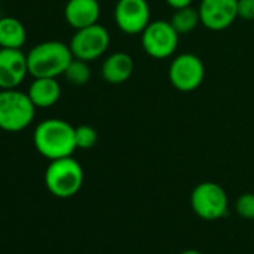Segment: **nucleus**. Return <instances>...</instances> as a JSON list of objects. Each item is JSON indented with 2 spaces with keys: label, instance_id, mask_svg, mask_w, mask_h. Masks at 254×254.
Instances as JSON below:
<instances>
[{
  "label": "nucleus",
  "instance_id": "f257e3e1",
  "mask_svg": "<svg viewBox=\"0 0 254 254\" xmlns=\"http://www.w3.org/2000/svg\"><path fill=\"white\" fill-rule=\"evenodd\" d=\"M36 151L51 160L69 157L75 153V127L62 118H47L41 121L33 132Z\"/></svg>",
  "mask_w": 254,
  "mask_h": 254
},
{
  "label": "nucleus",
  "instance_id": "f03ea898",
  "mask_svg": "<svg viewBox=\"0 0 254 254\" xmlns=\"http://www.w3.org/2000/svg\"><path fill=\"white\" fill-rule=\"evenodd\" d=\"M73 60L70 47L60 41H47L33 47L27 54L29 73L33 78H59Z\"/></svg>",
  "mask_w": 254,
  "mask_h": 254
},
{
  "label": "nucleus",
  "instance_id": "7ed1b4c3",
  "mask_svg": "<svg viewBox=\"0 0 254 254\" xmlns=\"http://www.w3.org/2000/svg\"><path fill=\"white\" fill-rule=\"evenodd\" d=\"M36 109L27 93L18 88L0 90V130L17 133L27 129L35 120Z\"/></svg>",
  "mask_w": 254,
  "mask_h": 254
},
{
  "label": "nucleus",
  "instance_id": "20e7f679",
  "mask_svg": "<svg viewBox=\"0 0 254 254\" xmlns=\"http://www.w3.org/2000/svg\"><path fill=\"white\" fill-rule=\"evenodd\" d=\"M45 186L48 191L60 199L75 196L84 184V171L78 160L72 156L51 160L45 175Z\"/></svg>",
  "mask_w": 254,
  "mask_h": 254
},
{
  "label": "nucleus",
  "instance_id": "39448f33",
  "mask_svg": "<svg viewBox=\"0 0 254 254\" xmlns=\"http://www.w3.org/2000/svg\"><path fill=\"white\" fill-rule=\"evenodd\" d=\"M190 205L193 212L206 221L220 220L229 211V199L224 189L212 181H203L193 189Z\"/></svg>",
  "mask_w": 254,
  "mask_h": 254
},
{
  "label": "nucleus",
  "instance_id": "423d86ee",
  "mask_svg": "<svg viewBox=\"0 0 254 254\" xmlns=\"http://www.w3.org/2000/svg\"><path fill=\"white\" fill-rule=\"evenodd\" d=\"M180 42V33L174 29L171 21H151L141 33V45L144 51L153 59H169L175 54Z\"/></svg>",
  "mask_w": 254,
  "mask_h": 254
},
{
  "label": "nucleus",
  "instance_id": "0eeeda50",
  "mask_svg": "<svg viewBox=\"0 0 254 254\" xmlns=\"http://www.w3.org/2000/svg\"><path fill=\"white\" fill-rule=\"evenodd\" d=\"M111 44V36L106 27L97 24L78 29L72 36L69 47L75 59L84 62H93L102 57Z\"/></svg>",
  "mask_w": 254,
  "mask_h": 254
},
{
  "label": "nucleus",
  "instance_id": "6e6552de",
  "mask_svg": "<svg viewBox=\"0 0 254 254\" xmlns=\"http://www.w3.org/2000/svg\"><path fill=\"white\" fill-rule=\"evenodd\" d=\"M205 79V66L202 60L190 53L177 56L169 66L171 84L183 93L194 91Z\"/></svg>",
  "mask_w": 254,
  "mask_h": 254
},
{
  "label": "nucleus",
  "instance_id": "1a4fd4ad",
  "mask_svg": "<svg viewBox=\"0 0 254 254\" xmlns=\"http://www.w3.org/2000/svg\"><path fill=\"white\" fill-rule=\"evenodd\" d=\"M117 27L126 35H141L151 23V9L147 0H118L114 9Z\"/></svg>",
  "mask_w": 254,
  "mask_h": 254
},
{
  "label": "nucleus",
  "instance_id": "9d476101",
  "mask_svg": "<svg viewBox=\"0 0 254 254\" xmlns=\"http://www.w3.org/2000/svg\"><path fill=\"white\" fill-rule=\"evenodd\" d=\"M238 0H202L199 5L200 23L212 30L229 29L238 18Z\"/></svg>",
  "mask_w": 254,
  "mask_h": 254
},
{
  "label": "nucleus",
  "instance_id": "9b49d317",
  "mask_svg": "<svg viewBox=\"0 0 254 254\" xmlns=\"http://www.w3.org/2000/svg\"><path fill=\"white\" fill-rule=\"evenodd\" d=\"M27 73V54L21 50L0 48V90L18 88Z\"/></svg>",
  "mask_w": 254,
  "mask_h": 254
},
{
  "label": "nucleus",
  "instance_id": "f8f14e48",
  "mask_svg": "<svg viewBox=\"0 0 254 254\" xmlns=\"http://www.w3.org/2000/svg\"><path fill=\"white\" fill-rule=\"evenodd\" d=\"M99 17V0H67L64 6V18L67 24L75 30L97 24Z\"/></svg>",
  "mask_w": 254,
  "mask_h": 254
},
{
  "label": "nucleus",
  "instance_id": "ddd939ff",
  "mask_svg": "<svg viewBox=\"0 0 254 254\" xmlns=\"http://www.w3.org/2000/svg\"><path fill=\"white\" fill-rule=\"evenodd\" d=\"M135 63L127 53H112L108 56L102 64V76L106 82L118 85L130 79L133 75Z\"/></svg>",
  "mask_w": 254,
  "mask_h": 254
},
{
  "label": "nucleus",
  "instance_id": "4468645a",
  "mask_svg": "<svg viewBox=\"0 0 254 254\" xmlns=\"http://www.w3.org/2000/svg\"><path fill=\"white\" fill-rule=\"evenodd\" d=\"M27 94L36 108H50L62 97V87L57 78H35Z\"/></svg>",
  "mask_w": 254,
  "mask_h": 254
},
{
  "label": "nucleus",
  "instance_id": "2eb2a0df",
  "mask_svg": "<svg viewBox=\"0 0 254 254\" xmlns=\"http://www.w3.org/2000/svg\"><path fill=\"white\" fill-rule=\"evenodd\" d=\"M26 27L18 18L2 17L0 20V48L21 50L26 44Z\"/></svg>",
  "mask_w": 254,
  "mask_h": 254
},
{
  "label": "nucleus",
  "instance_id": "dca6fc26",
  "mask_svg": "<svg viewBox=\"0 0 254 254\" xmlns=\"http://www.w3.org/2000/svg\"><path fill=\"white\" fill-rule=\"evenodd\" d=\"M171 24L174 26V29L180 33V35H187L190 32H193L200 23V15H199V9L193 8V6H187V8H181V9H175Z\"/></svg>",
  "mask_w": 254,
  "mask_h": 254
},
{
  "label": "nucleus",
  "instance_id": "f3484780",
  "mask_svg": "<svg viewBox=\"0 0 254 254\" xmlns=\"http://www.w3.org/2000/svg\"><path fill=\"white\" fill-rule=\"evenodd\" d=\"M63 76L66 78V81L72 85L76 87H82L85 84H88L90 78H91V69L88 66V62L75 59L69 63L67 69L64 70Z\"/></svg>",
  "mask_w": 254,
  "mask_h": 254
},
{
  "label": "nucleus",
  "instance_id": "a211bd4d",
  "mask_svg": "<svg viewBox=\"0 0 254 254\" xmlns=\"http://www.w3.org/2000/svg\"><path fill=\"white\" fill-rule=\"evenodd\" d=\"M97 130L91 126L82 124L75 127V142L78 150H90L97 144Z\"/></svg>",
  "mask_w": 254,
  "mask_h": 254
},
{
  "label": "nucleus",
  "instance_id": "6ab92c4d",
  "mask_svg": "<svg viewBox=\"0 0 254 254\" xmlns=\"http://www.w3.org/2000/svg\"><path fill=\"white\" fill-rule=\"evenodd\" d=\"M235 211L245 220H254V193H244L235 202Z\"/></svg>",
  "mask_w": 254,
  "mask_h": 254
},
{
  "label": "nucleus",
  "instance_id": "aec40b11",
  "mask_svg": "<svg viewBox=\"0 0 254 254\" xmlns=\"http://www.w3.org/2000/svg\"><path fill=\"white\" fill-rule=\"evenodd\" d=\"M238 18L254 21V0H238Z\"/></svg>",
  "mask_w": 254,
  "mask_h": 254
},
{
  "label": "nucleus",
  "instance_id": "412c9836",
  "mask_svg": "<svg viewBox=\"0 0 254 254\" xmlns=\"http://www.w3.org/2000/svg\"><path fill=\"white\" fill-rule=\"evenodd\" d=\"M165 2H166L172 9H181V8L191 6L193 0H165Z\"/></svg>",
  "mask_w": 254,
  "mask_h": 254
},
{
  "label": "nucleus",
  "instance_id": "4be33fe9",
  "mask_svg": "<svg viewBox=\"0 0 254 254\" xmlns=\"http://www.w3.org/2000/svg\"><path fill=\"white\" fill-rule=\"evenodd\" d=\"M180 254H202V253L197 251V250H184V251H181Z\"/></svg>",
  "mask_w": 254,
  "mask_h": 254
},
{
  "label": "nucleus",
  "instance_id": "5701e85b",
  "mask_svg": "<svg viewBox=\"0 0 254 254\" xmlns=\"http://www.w3.org/2000/svg\"><path fill=\"white\" fill-rule=\"evenodd\" d=\"M0 20H2V12H0Z\"/></svg>",
  "mask_w": 254,
  "mask_h": 254
}]
</instances>
